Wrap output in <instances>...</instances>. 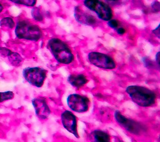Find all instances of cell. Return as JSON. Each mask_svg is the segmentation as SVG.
<instances>
[{
	"mask_svg": "<svg viewBox=\"0 0 160 142\" xmlns=\"http://www.w3.org/2000/svg\"><path fill=\"white\" fill-rule=\"evenodd\" d=\"M132 100L142 107H149L154 105L156 100V94L148 88L138 85H131L126 88Z\"/></svg>",
	"mask_w": 160,
	"mask_h": 142,
	"instance_id": "1",
	"label": "cell"
},
{
	"mask_svg": "<svg viewBox=\"0 0 160 142\" xmlns=\"http://www.w3.org/2000/svg\"><path fill=\"white\" fill-rule=\"evenodd\" d=\"M48 45L52 56L59 63L68 65L74 60L69 46L60 38H51L48 41Z\"/></svg>",
	"mask_w": 160,
	"mask_h": 142,
	"instance_id": "2",
	"label": "cell"
},
{
	"mask_svg": "<svg viewBox=\"0 0 160 142\" xmlns=\"http://www.w3.org/2000/svg\"><path fill=\"white\" fill-rule=\"evenodd\" d=\"M15 34L19 39L32 41H38L42 36V32L38 26L26 20H20L18 22Z\"/></svg>",
	"mask_w": 160,
	"mask_h": 142,
	"instance_id": "3",
	"label": "cell"
},
{
	"mask_svg": "<svg viewBox=\"0 0 160 142\" xmlns=\"http://www.w3.org/2000/svg\"><path fill=\"white\" fill-rule=\"evenodd\" d=\"M22 75L28 83L37 88H41L46 79L47 71L38 67H27L23 70Z\"/></svg>",
	"mask_w": 160,
	"mask_h": 142,
	"instance_id": "4",
	"label": "cell"
},
{
	"mask_svg": "<svg viewBox=\"0 0 160 142\" xmlns=\"http://www.w3.org/2000/svg\"><path fill=\"white\" fill-rule=\"evenodd\" d=\"M86 7L96 13L98 17L103 21H109L113 17L112 8L103 2L98 0H87L84 1Z\"/></svg>",
	"mask_w": 160,
	"mask_h": 142,
	"instance_id": "5",
	"label": "cell"
},
{
	"mask_svg": "<svg viewBox=\"0 0 160 142\" xmlns=\"http://www.w3.org/2000/svg\"><path fill=\"white\" fill-rule=\"evenodd\" d=\"M89 61L94 66L104 69H114L116 63L111 56L98 52H91L88 55Z\"/></svg>",
	"mask_w": 160,
	"mask_h": 142,
	"instance_id": "6",
	"label": "cell"
},
{
	"mask_svg": "<svg viewBox=\"0 0 160 142\" xmlns=\"http://www.w3.org/2000/svg\"><path fill=\"white\" fill-rule=\"evenodd\" d=\"M67 102L72 111L77 113H85L88 110L90 100L83 95L73 94L68 96Z\"/></svg>",
	"mask_w": 160,
	"mask_h": 142,
	"instance_id": "7",
	"label": "cell"
},
{
	"mask_svg": "<svg viewBox=\"0 0 160 142\" xmlns=\"http://www.w3.org/2000/svg\"><path fill=\"white\" fill-rule=\"evenodd\" d=\"M114 117L117 122L131 133L139 135L143 131L142 126L138 122L126 118L118 111L115 112Z\"/></svg>",
	"mask_w": 160,
	"mask_h": 142,
	"instance_id": "8",
	"label": "cell"
},
{
	"mask_svg": "<svg viewBox=\"0 0 160 142\" xmlns=\"http://www.w3.org/2000/svg\"><path fill=\"white\" fill-rule=\"evenodd\" d=\"M61 120L65 130L78 138L79 135L77 130V119L76 116L71 111L66 110L62 113Z\"/></svg>",
	"mask_w": 160,
	"mask_h": 142,
	"instance_id": "9",
	"label": "cell"
},
{
	"mask_svg": "<svg viewBox=\"0 0 160 142\" xmlns=\"http://www.w3.org/2000/svg\"><path fill=\"white\" fill-rule=\"evenodd\" d=\"M32 104L38 118L41 120H46L51 111L46 100L42 97L35 98L32 100Z\"/></svg>",
	"mask_w": 160,
	"mask_h": 142,
	"instance_id": "10",
	"label": "cell"
},
{
	"mask_svg": "<svg viewBox=\"0 0 160 142\" xmlns=\"http://www.w3.org/2000/svg\"><path fill=\"white\" fill-rule=\"evenodd\" d=\"M74 17L79 23L83 25L90 26V27H95L97 25L96 18L84 12L79 7H76L74 8Z\"/></svg>",
	"mask_w": 160,
	"mask_h": 142,
	"instance_id": "11",
	"label": "cell"
},
{
	"mask_svg": "<svg viewBox=\"0 0 160 142\" xmlns=\"http://www.w3.org/2000/svg\"><path fill=\"white\" fill-rule=\"evenodd\" d=\"M90 142H111L110 136L101 130H94L88 136Z\"/></svg>",
	"mask_w": 160,
	"mask_h": 142,
	"instance_id": "12",
	"label": "cell"
},
{
	"mask_svg": "<svg viewBox=\"0 0 160 142\" xmlns=\"http://www.w3.org/2000/svg\"><path fill=\"white\" fill-rule=\"evenodd\" d=\"M68 82L74 88H79L88 83L87 77L84 74H72L68 78Z\"/></svg>",
	"mask_w": 160,
	"mask_h": 142,
	"instance_id": "13",
	"label": "cell"
},
{
	"mask_svg": "<svg viewBox=\"0 0 160 142\" xmlns=\"http://www.w3.org/2000/svg\"><path fill=\"white\" fill-rule=\"evenodd\" d=\"M10 63L14 66H20L23 61L22 58L17 53L11 52L7 56Z\"/></svg>",
	"mask_w": 160,
	"mask_h": 142,
	"instance_id": "14",
	"label": "cell"
},
{
	"mask_svg": "<svg viewBox=\"0 0 160 142\" xmlns=\"http://www.w3.org/2000/svg\"><path fill=\"white\" fill-rule=\"evenodd\" d=\"M99 117L101 120L108 121L112 119V115L110 110L108 108H102L99 110Z\"/></svg>",
	"mask_w": 160,
	"mask_h": 142,
	"instance_id": "15",
	"label": "cell"
},
{
	"mask_svg": "<svg viewBox=\"0 0 160 142\" xmlns=\"http://www.w3.org/2000/svg\"><path fill=\"white\" fill-rule=\"evenodd\" d=\"M0 26L3 28H7L9 29H13L16 26L15 21L12 17H4L0 21Z\"/></svg>",
	"mask_w": 160,
	"mask_h": 142,
	"instance_id": "16",
	"label": "cell"
},
{
	"mask_svg": "<svg viewBox=\"0 0 160 142\" xmlns=\"http://www.w3.org/2000/svg\"><path fill=\"white\" fill-rule=\"evenodd\" d=\"M32 16L35 21L37 22H41L44 20V17L39 8L35 7L32 10Z\"/></svg>",
	"mask_w": 160,
	"mask_h": 142,
	"instance_id": "17",
	"label": "cell"
},
{
	"mask_svg": "<svg viewBox=\"0 0 160 142\" xmlns=\"http://www.w3.org/2000/svg\"><path fill=\"white\" fill-rule=\"evenodd\" d=\"M14 97V94L11 91L0 92V103L8 100H10Z\"/></svg>",
	"mask_w": 160,
	"mask_h": 142,
	"instance_id": "18",
	"label": "cell"
},
{
	"mask_svg": "<svg viewBox=\"0 0 160 142\" xmlns=\"http://www.w3.org/2000/svg\"><path fill=\"white\" fill-rule=\"evenodd\" d=\"M18 5H22L26 7H34L37 3L36 0H21V1H11Z\"/></svg>",
	"mask_w": 160,
	"mask_h": 142,
	"instance_id": "19",
	"label": "cell"
},
{
	"mask_svg": "<svg viewBox=\"0 0 160 142\" xmlns=\"http://www.w3.org/2000/svg\"><path fill=\"white\" fill-rule=\"evenodd\" d=\"M108 26L111 28L115 29L116 30L118 28H119L120 22L118 21L116 19H111L109 21H108Z\"/></svg>",
	"mask_w": 160,
	"mask_h": 142,
	"instance_id": "20",
	"label": "cell"
},
{
	"mask_svg": "<svg viewBox=\"0 0 160 142\" xmlns=\"http://www.w3.org/2000/svg\"><path fill=\"white\" fill-rule=\"evenodd\" d=\"M12 51L5 47H0V56L3 57H7Z\"/></svg>",
	"mask_w": 160,
	"mask_h": 142,
	"instance_id": "21",
	"label": "cell"
},
{
	"mask_svg": "<svg viewBox=\"0 0 160 142\" xmlns=\"http://www.w3.org/2000/svg\"><path fill=\"white\" fill-rule=\"evenodd\" d=\"M143 63H145V66H146L147 67H148V68H149L150 67H152L153 66H154V65H153V62H152L150 60H149L148 58H147V57L143 58Z\"/></svg>",
	"mask_w": 160,
	"mask_h": 142,
	"instance_id": "22",
	"label": "cell"
},
{
	"mask_svg": "<svg viewBox=\"0 0 160 142\" xmlns=\"http://www.w3.org/2000/svg\"><path fill=\"white\" fill-rule=\"evenodd\" d=\"M152 8L154 12H158L159 10V4L158 2H154L152 5Z\"/></svg>",
	"mask_w": 160,
	"mask_h": 142,
	"instance_id": "23",
	"label": "cell"
},
{
	"mask_svg": "<svg viewBox=\"0 0 160 142\" xmlns=\"http://www.w3.org/2000/svg\"><path fill=\"white\" fill-rule=\"evenodd\" d=\"M116 32L118 35H122L126 33V30L122 27H119L116 30Z\"/></svg>",
	"mask_w": 160,
	"mask_h": 142,
	"instance_id": "24",
	"label": "cell"
},
{
	"mask_svg": "<svg viewBox=\"0 0 160 142\" xmlns=\"http://www.w3.org/2000/svg\"><path fill=\"white\" fill-rule=\"evenodd\" d=\"M159 27L160 26L158 25V27L154 30H152V33L159 38Z\"/></svg>",
	"mask_w": 160,
	"mask_h": 142,
	"instance_id": "25",
	"label": "cell"
},
{
	"mask_svg": "<svg viewBox=\"0 0 160 142\" xmlns=\"http://www.w3.org/2000/svg\"><path fill=\"white\" fill-rule=\"evenodd\" d=\"M156 62L158 63V66L159 67V52H158L156 55Z\"/></svg>",
	"mask_w": 160,
	"mask_h": 142,
	"instance_id": "26",
	"label": "cell"
},
{
	"mask_svg": "<svg viewBox=\"0 0 160 142\" xmlns=\"http://www.w3.org/2000/svg\"><path fill=\"white\" fill-rule=\"evenodd\" d=\"M3 10V6L2 3H0V13H1Z\"/></svg>",
	"mask_w": 160,
	"mask_h": 142,
	"instance_id": "27",
	"label": "cell"
}]
</instances>
